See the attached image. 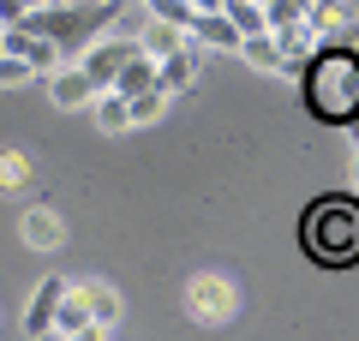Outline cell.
<instances>
[{"label":"cell","mask_w":359,"mask_h":341,"mask_svg":"<svg viewBox=\"0 0 359 341\" xmlns=\"http://www.w3.org/2000/svg\"><path fill=\"white\" fill-rule=\"evenodd\" d=\"M294 78L318 120H330V126H353L359 120V42H318L299 60Z\"/></svg>","instance_id":"cell-1"},{"label":"cell","mask_w":359,"mask_h":341,"mask_svg":"<svg viewBox=\"0 0 359 341\" xmlns=\"http://www.w3.org/2000/svg\"><path fill=\"white\" fill-rule=\"evenodd\" d=\"M299 252L323 269L359 264V192H323L299 210Z\"/></svg>","instance_id":"cell-2"},{"label":"cell","mask_w":359,"mask_h":341,"mask_svg":"<svg viewBox=\"0 0 359 341\" xmlns=\"http://www.w3.org/2000/svg\"><path fill=\"white\" fill-rule=\"evenodd\" d=\"M108 18H114V6H102V0H48V6H30L18 25L36 30V36H48L54 48L72 60L78 48H90V42L102 36Z\"/></svg>","instance_id":"cell-3"},{"label":"cell","mask_w":359,"mask_h":341,"mask_svg":"<svg viewBox=\"0 0 359 341\" xmlns=\"http://www.w3.org/2000/svg\"><path fill=\"white\" fill-rule=\"evenodd\" d=\"M186 312H192L198 323H228V317L240 312V293H233L228 276L204 269V276H192V288H186Z\"/></svg>","instance_id":"cell-4"},{"label":"cell","mask_w":359,"mask_h":341,"mask_svg":"<svg viewBox=\"0 0 359 341\" xmlns=\"http://www.w3.org/2000/svg\"><path fill=\"white\" fill-rule=\"evenodd\" d=\"M132 54H138V42H132V36H96L90 48H78V66L90 72V84H96V90H108Z\"/></svg>","instance_id":"cell-5"},{"label":"cell","mask_w":359,"mask_h":341,"mask_svg":"<svg viewBox=\"0 0 359 341\" xmlns=\"http://www.w3.org/2000/svg\"><path fill=\"white\" fill-rule=\"evenodd\" d=\"M198 66H204V60H198V42L186 36L174 54H162V60H156V84H162L168 96H186V90L198 84Z\"/></svg>","instance_id":"cell-6"},{"label":"cell","mask_w":359,"mask_h":341,"mask_svg":"<svg viewBox=\"0 0 359 341\" xmlns=\"http://www.w3.org/2000/svg\"><path fill=\"white\" fill-rule=\"evenodd\" d=\"M48 96H54V108H66V114H78V108H90L96 102V84H90V72L84 66H54L48 72Z\"/></svg>","instance_id":"cell-7"},{"label":"cell","mask_w":359,"mask_h":341,"mask_svg":"<svg viewBox=\"0 0 359 341\" xmlns=\"http://www.w3.org/2000/svg\"><path fill=\"white\" fill-rule=\"evenodd\" d=\"M78 293H84V305H90V323H96V335L120 329V317H126V300H120L108 281H78Z\"/></svg>","instance_id":"cell-8"},{"label":"cell","mask_w":359,"mask_h":341,"mask_svg":"<svg viewBox=\"0 0 359 341\" xmlns=\"http://www.w3.org/2000/svg\"><path fill=\"white\" fill-rule=\"evenodd\" d=\"M48 335H96V323H90V305H84V293H78V281H66V293H60V305H54V323H48Z\"/></svg>","instance_id":"cell-9"},{"label":"cell","mask_w":359,"mask_h":341,"mask_svg":"<svg viewBox=\"0 0 359 341\" xmlns=\"http://www.w3.org/2000/svg\"><path fill=\"white\" fill-rule=\"evenodd\" d=\"M186 36H192L198 48H233V54H240V30H233L228 13H192Z\"/></svg>","instance_id":"cell-10"},{"label":"cell","mask_w":359,"mask_h":341,"mask_svg":"<svg viewBox=\"0 0 359 341\" xmlns=\"http://www.w3.org/2000/svg\"><path fill=\"white\" fill-rule=\"evenodd\" d=\"M60 293H66V276H42V288L30 293V312H25V335H48Z\"/></svg>","instance_id":"cell-11"},{"label":"cell","mask_w":359,"mask_h":341,"mask_svg":"<svg viewBox=\"0 0 359 341\" xmlns=\"http://www.w3.org/2000/svg\"><path fill=\"white\" fill-rule=\"evenodd\" d=\"M18 234H25V246H36V252H54V246L66 240L60 215H54L48 203H36V210H25V222H18Z\"/></svg>","instance_id":"cell-12"},{"label":"cell","mask_w":359,"mask_h":341,"mask_svg":"<svg viewBox=\"0 0 359 341\" xmlns=\"http://www.w3.org/2000/svg\"><path fill=\"white\" fill-rule=\"evenodd\" d=\"M138 54H150V60H162V54H174L180 42H186V30L180 25H168V18H150V25H138Z\"/></svg>","instance_id":"cell-13"},{"label":"cell","mask_w":359,"mask_h":341,"mask_svg":"<svg viewBox=\"0 0 359 341\" xmlns=\"http://www.w3.org/2000/svg\"><path fill=\"white\" fill-rule=\"evenodd\" d=\"M240 54L257 66V72H287V54H282V42L269 36V30H252V36H240Z\"/></svg>","instance_id":"cell-14"},{"label":"cell","mask_w":359,"mask_h":341,"mask_svg":"<svg viewBox=\"0 0 359 341\" xmlns=\"http://www.w3.org/2000/svg\"><path fill=\"white\" fill-rule=\"evenodd\" d=\"M168 102H174V96H168L162 84H150V90H138V96H126V120H132V126H150V120L168 114Z\"/></svg>","instance_id":"cell-15"},{"label":"cell","mask_w":359,"mask_h":341,"mask_svg":"<svg viewBox=\"0 0 359 341\" xmlns=\"http://www.w3.org/2000/svg\"><path fill=\"white\" fill-rule=\"evenodd\" d=\"M150 84H156V60H150V54H132L108 90H120V96H138V90H150Z\"/></svg>","instance_id":"cell-16"},{"label":"cell","mask_w":359,"mask_h":341,"mask_svg":"<svg viewBox=\"0 0 359 341\" xmlns=\"http://www.w3.org/2000/svg\"><path fill=\"white\" fill-rule=\"evenodd\" d=\"M222 13L233 18V30H240V36H252V30H269L264 0H222Z\"/></svg>","instance_id":"cell-17"},{"label":"cell","mask_w":359,"mask_h":341,"mask_svg":"<svg viewBox=\"0 0 359 341\" xmlns=\"http://www.w3.org/2000/svg\"><path fill=\"white\" fill-rule=\"evenodd\" d=\"M90 108H96V120H102V132H126L132 126V120H126V96H120V90H96Z\"/></svg>","instance_id":"cell-18"},{"label":"cell","mask_w":359,"mask_h":341,"mask_svg":"<svg viewBox=\"0 0 359 341\" xmlns=\"http://www.w3.org/2000/svg\"><path fill=\"white\" fill-rule=\"evenodd\" d=\"M25 186H30V156L0 150V192H25Z\"/></svg>","instance_id":"cell-19"},{"label":"cell","mask_w":359,"mask_h":341,"mask_svg":"<svg viewBox=\"0 0 359 341\" xmlns=\"http://www.w3.org/2000/svg\"><path fill=\"white\" fill-rule=\"evenodd\" d=\"M192 13H198L192 0H150V18H168V25H180V30L192 25Z\"/></svg>","instance_id":"cell-20"},{"label":"cell","mask_w":359,"mask_h":341,"mask_svg":"<svg viewBox=\"0 0 359 341\" xmlns=\"http://www.w3.org/2000/svg\"><path fill=\"white\" fill-rule=\"evenodd\" d=\"M30 78L36 72H30L25 54H0V84H30Z\"/></svg>","instance_id":"cell-21"},{"label":"cell","mask_w":359,"mask_h":341,"mask_svg":"<svg viewBox=\"0 0 359 341\" xmlns=\"http://www.w3.org/2000/svg\"><path fill=\"white\" fill-rule=\"evenodd\" d=\"M0 54H6V30H0Z\"/></svg>","instance_id":"cell-22"},{"label":"cell","mask_w":359,"mask_h":341,"mask_svg":"<svg viewBox=\"0 0 359 341\" xmlns=\"http://www.w3.org/2000/svg\"><path fill=\"white\" fill-rule=\"evenodd\" d=\"M30 6H48V0H30Z\"/></svg>","instance_id":"cell-23"}]
</instances>
